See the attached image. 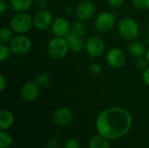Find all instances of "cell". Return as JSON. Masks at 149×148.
<instances>
[{
	"mask_svg": "<svg viewBox=\"0 0 149 148\" xmlns=\"http://www.w3.org/2000/svg\"><path fill=\"white\" fill-rule=\"evenodd\" d=\"M72 33L84 38L86 34V26L84 24V21L81 20H77L75 22H73V24L71 26V31Z\"/></svg>",
	"mask_w": 149,
	"mask_h": 148,
	"instance_id": "obj_19",
	"label": "cell"
},
{
	"mask_svg": "<svg viewBox=\"0 0 149 148\" xmlns=\"http://www.w3.org/2000/svg\"><path fill=\"white\" fill-rule=\"evenodd\" d=\"M40 86L33 81H28L24 83L21 88V97L26 102L34 101L39 95Z\"/></svg>",
	"mask_w": 149,
	"mask_h": 148,
	"instance_id": "obj_12",
	"label": "cell"
},
{
	"mask_svg": "<svg viewBox=\"0 0 149 148\" xmlns=\"http://www.w3.org/2000/svg\"><path fill=\"white\" fill-rule=\"evenodd\" d=\"M13 38V31L10 27L3 26L0 30V42L1 44H9Z\"/></svg>",
	"mask_w": 149,
	"mask_h": 148,
	"instance_id": "obj_20",
	"label": "cell"
},
{
	"mask_svg": "<svg viewBox=\"0 0 149 148\" xmlns=\"http://www.w3.org/2000/svg\"><path fill=\"white\" fill-rule=\"evenodd\" d=\"M145 58H147V60H148V64H149V48L147 50V52H146Z\"/></svg>",
	"mask_w": 149,
	"mask_h": 148,
	"instance_id": "obj_33",
	"label": "cell"
},
{
	"mask_svg": "<svg viewBox=\"0 0 149 148\" xmlns=\"http://www.w3.org/2000/svg\"><path fill=\"white\" fill-rule=\"evenodd\" d=\"M33 26V17L27 12L16 13L10 21V27L17 34H24Z\"/></svg>",
	"mask_w": 149,
	"mask_h": 148,
	"instance_id": "obj_4",
	"label": "cell"
},
{
	"mask_svg": "<svg viewBox=\"0 0 149 148\" xmlns=\"http://www.w3.org/2000/svg\"><path fill=\"white\" fill-rule=\"evenodd\" d=\"M8 9V4L7 3L4 1V0H1L0 1V13L3 15L5 13V11L7 10Z\"/></svg>",
	"mask_w": 149,
	"mask_h": 148,
	"instance_id": "obj_31",
	"label": "cell"
},
{
	"mask_svg": "<svg viewBox=\"0 0 149 148\" xmlns=\"http://www.w3.org/2000/svg\"><path fill=\"white\" fill-rule=\"evenodd\" d=\"M132 116L124 108L110 107L103 110L96 119L99 134L108 140L123 137L132 126Z\"/></svg>",
	"mask_w": 149,
	"mask_h": 148,
	"instance_id": "obj_1",
	"label": "cell"
},
{
	"mask_svg": "<svg viewBox=\"0 0 149 148\" xmlns=\"http://www.w3.org/2000/svg\"><path fill=\"white\" fill-rule=\"evenodd\" d=\"M115 15L108 12L103 11L98 14L94 20L95 29L100 33H107L112 30L115 23Z\"/></svg>",
	"mask_w": 149,
	"mask_h": 148,
	"instance_id": "obj_7",
	"label": "cell"
},
{
	"mask_svg": "<svg viewBox=\"0 0 149 148\" xmlns=\"http://www.w3.org/2000/svg\"><path fill=\"white\" fill-rule=\"evenodd\" d=\"M148 65L149 64L148 62V60H147V58H143V57L137 58V60L135 62V67L139 71H142L143 72L146 68L148 67Z\"/></svg>",
	"mask_w": 149,
	"mask_h": 148,
	"instance_id": "obj_25",
	"label": "cell"
},
{
	"mask_svg": "<svg viewBox=\"0 0 149 148\" xmlns=\"http://www.w3.org/2000/svg\"><path fill=\"white\" fill-rule=\"evenodd\" d=\"M52 15L46 9L38 10L33 16V26L38 31H46L52 27Z\"/></svg>",
	"mask_w": 149,
	"mask_h": 148,
	"instance_id": "obj_8",
	"label": "cell"
},
{
	"mask_svg": "<svg viewBox=\"0 0 149 148\" xmlns=\"http://www.w3.org/2000/svg\"><path fill=\"white\" fill-rule=\"evenodd\" d=\"M68 44H69V48L73 52H80L86 45V42L84 41L83 38L79 37L72 32H70L66 37H65Z\"/></svg>",
	"mask_w": 149,
	"mask_h": 148,
	"instance_id": "obj_14",
	"label": "cell"
},
{
	"mask_svg": "<svg viewBox=\"0 0 149 148\" xmlns=\"http://www.w3.org/2000/svg\"><path fill=\"white\" fill-rule=\"evenodd\" d=\"M71 26L69 21L64 17H58L55 18L52 24V31L56 37L65 38L71 31Z\"/></svg>",
	"mask_w": 149,
	"mask_h": 148,
	"instance_id": "obj_11",
	"label": "cell"
},
{
	"mask_svg": "<svg viewBox=\"0 0 149 148\" xmlns=\"http://www.w3.org/2000/svg\"><path fill=\"white\" fill-rule=\"evenodd\" d=\"M75 15L79 20L81 21H87L90 20L96 12V8L93 3L88 0H85L80 2L74 10Z\"/></svg>",
	"mask_w": 149,
	"mask_h": 148,
	"instance_id": "obj_10",
	"label": "cell"
},
{
	"mask_svg": "<svg viewBox=\"0 0 149 148\" xmlns=\"http://www.w3.org/2000/svg\"><path fill=\"white\" fill-rule=\"evenodd\" d=\"M10 7L16 13L26 12L32 4V0H10Z\"/></svg>",
	"mask_w": 149,
	"mask_h": 148,
	"instance_id": "obj_16",
	"label": "cell"
},
{
	"mask_svg": "<svg viewBox=\"0 0 149 148\" xmlns=\"http://www.w3.org/2000/svg\"><path fill=\"white\" fill-rule=\"evenodd\" d=\"M89 71L93 75H100L102 72V66L98 63H93L89 66Z\"/></svg>",
	"mask_w": 149,
	"mask_h": 148,
	"instance_id": "obj_26",
	"label": "cell"
},
{
	"mask_svg": "<svg viewBox=\"0 0 149 148\" xmlns=\"http://www.w3.org/2000/svg\"><path fill=\"white\" fill-rule=\"evenodd\" d=\"M36 83L42 88H45L47 86H49V85L51 84V77L49 74L45 73V72H42L40 74H38L36 78Z\"/></svg>",
	"mask_w": 149,
	"mask_h": 148,
	"instance_id": "obj_21",
	"label": "cell"
},
{
	"mask_svg": "<svg viewBox=\"0 0 149 148\" xmlns=\"http://www.w3.org/2000/svg\"><path fill=\"white\" fill-rule=\"evenodd\" d=\"M47 53L50 58L55 60L62 59L70 50L65 38L54 36L47 44Z\"/></svg>",
	"mask_w": 149,
	"mask_h": 148,
	"instance_id": "obj_2",
	"label": "cell"
},
{
	"mask_svg": "<svg viewBox=\"0 0 149 148\" xmlns=\"http://www.w3.org/2000/svg\"><path fill=\"white\" fill-rule=\"evenodd\" d=\"M14 123V116L8 110H2L0 112V128L5 130L10 128Z\"/></svg>",
	"mask_w": 149,
	"mask_h": 148,
	"instance_id": "obj_17",
	"label": "cell"
},
{
	"mask_svg": "<svg viewBox=\"0 0 149 148\" xmlns=\"http://www.w3.org/2000/svg\"><path fill=\"white\" fill-rule=\"evenodd\" d=\"M134 7L138 10H149V0H133Z\"/></svg>",
	"mask_w": 149,
	"mask_h": 148,
	"instance_id": "obj_23",
	"label": "cell"
},
{
	"mask_svg": "<svg viewBox=\"0 0 149 148\" xmlns=\"http://www.w3.org/2000/svg\"><path fill=\"white\" fill-rule=\"evenodd\" d=\"M108 4L112 8H120L125 2V0H107Z\"/></svg>",
	"mask_w": 149,
	"mask_h": 148,
	"instance_id": "obj_28",
	"label": "cell"
},
{
	"mask_svg": "<svg viewBox=\"0 0 149 148\" xmlns=\"http://www.w3.org/2000/svg\"><path fill=\"white\" fill-rule=\"evenodd\" d=\"M141 77H142V81L144 82V84L149 86V66L142 72Z\"/></svg>",
	"mask_w": 149,
	"mask_h": 148,
	"instance_id": "obj_30",
	"label": "cell"
},
{
	"mask_svg": "<svg viewBox=\"0 0 149 148\" xmlns=\"http://www.w3.org/2000/svg\"><path fill=\"white\" fill-rule=\"evenodd\" d=\"M148 36H149V24L148 25Z\"/></svg>",
	"mask_w": 149,
	"mask_h": 148,
	"instance_id": "obj_34",
	"label": "cell"
},
{
	"mask_svg": "<svg viewBox=\"0 0 149 148\" xmlns=\"http://www.w3.org/2000/svg\"><path fill=\"white\" fill-rule=\"evenodd\" d=\"M6 86V79L3 75H0V92H3Z\"/></svg>",
	"mask_w": 149,
	"mask_h": 148,
	"instance_id": "obj_32",
	"label": "cell"
},
{
	"mask_svg": "<svg viewBox=\"0 0 149 148\" xmlns=\"http://www.w3.org/2000/svg\"><path fill=\"white\" fill-rule=\"evenodd\" d=\"M35 3L38 10L46 9L48 5V0H35Z\"/></svg>",
	"mask_w": 149,
	"mask_h": 148,
	"instance_id": "obj_29",
	"label": "cell"
},
{
	"mask_svg": "<svg viewBox=\"0 0 149 148\" xmlns=\"http://www.w3.org/2000/svg\"><path fill=\"white\" fill-rule=\"evenodd\" d=\"M107 62L112 68L119 69L124 66L127 61L125 52L118 47H113L107 52Z\"/></svg>",
	"mask_w": 149,
	"mask_h": 148,
	"instance_id": "obj_9",
	"label": "cell"
},
{
	"mask_svg": "<svg viewBox=\"0 0 149 148\" xmlns=\"http://www.w3.org/2000/svg\"><path fill=\"white\" fill-rule=\"evenodd\" d=\"M10 50L9 45H7L6 44H0V60L3 62L4 60H6L10 54Z\"/></svg>",
	"mask_w": 149,
	"mask_h": 148,
	"instance_id": "obj_24",
	"label": "cell"
},
{
	"mask_svg": "<svg viewBox=\"0 0 149 148\" xmlns=\"http://www.w3.org/2000/svg\"><path fill=\"white\" fill-rule=\"evenodd\" d=\"M118 31L124 40L133 42L138 38L140 34V28L138 23L134 18L126 17L120 21Z\"/></svg>",
	"mask_w": 149,
	"mask_h": 148,
	"instance_id": "obj_3",
	"label": "cell"
},
{
	"mask_svg": "<svg viewBox=\"0 0 149 148\" xmlns=\"http://www.w3.org/2000/svg\"><path fill=\"white\" fill-rule=\"evenodd\" d=\"M72 113L67 107H60L57 109L52 116L53 122L58 126H65L71 122Z\"/></svg>",
	"mask_w": 149,
	"mask_h": 148,
	"instance_id": "obj_13",
	"label": "cell"
},
{
	"mask_svg": "<svg viewBox=\"0 0 149 148\" xmlns=\"http://www.w3.org/2000/svg\"><path fill=\"white\" fill-rule=\"evenodd\" d=\"M105 43L98 36H91L86 41L85 49L91 59L100 57L105 51Z\"/></svg>",
	"mask_w": 149,
	"mask_h": 148,
	"instance_id": "obj_6",
	"label": "cell"
},
{
	"mask_svg": "<svg viewBox=\"0 0 149 148\" xmlns=\"http://www.w3.org/2000/svg\"><path fill=\"white\" fill-rule=\"evenodd\" d=\"M128 52L132 57H134L135 58H142L146 55L147 50H146L144 44L134 40L129 44Z\"/></svg>",
	"mask_w": 149,
	"mask_h": 148,
	"instance_id": "obj_15",
	"label": "cell"
},
{
	"mask_svg": "<svg viewBox=\"0 0 149 148\" xmlns=\"http://www.w3.org/2000/svg\"><path fill=\"white\" fill-rule=\"evenodd\" d=\"M89 148H109L108 139L100 134L94 135L89 141Z\"/></svg>",
	"mask_w": 149,
	"mask_h": 148,
	"instance_id": "obj_18",
	"label": "cell"
},
{
	"mask_svg": "<svg viewBox=\"0 0 149 148\" xmlns=\"http://www.w3.org/2000/svg\"><path fill=\"white\" fill-rule=\"evenodd\" d=\"M11 145V138L10 136L5 133H0V148H8Z\"/></svg>",
	"mask_w": 149,
	"mask_h": 148,
	"instance_id": "obj_22",
	"label": "cell"
},
{
	"mask_svg": "<svg viewBox=\"0 0 149 148\" xmlns=\"http://www.w3.org/2000/svg\"><path fill=\"white\" fill-rule=\"evenodd\" d=\"M9 47L11 54L15 56H22L30 51L31 47V41L26 35L17 34L10 40Z\"/></svg>",
	"mask_w": 149,
	"mask_h": 148,
	"instance_id": "obj_5",
	"label": "cell"
},
{
	"mask_svg": "<svg viewBox=\"0 0 149 148\" xmlns=\"http://www.w3.org/2000/svg\"><path fill=\"white\" fill-rule=\"evenodd\" d=\"M80 144L79 142L75 140V139H69L65 144V148H79Z\"/></svg>",
	"mask_w": 149,
	"mask_h": 148,
	"instance_id": "obj_27",
	"label": "cell"
}]
</instances>
